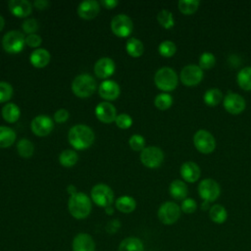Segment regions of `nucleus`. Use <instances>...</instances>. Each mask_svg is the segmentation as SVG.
<instances>
[{
    "instance_id": "3c124183",
    "label": "nucleus",
    "mask_w": 251,
    "mask_h": 251,
    "mask_svg": "<svg viewBox=\"0 0 251 251\" xmlns=\"http://www.w3.org/2000/svg\"><path fill=\"white\" fill-rule=\"evenodd\" d=\"M4 25H5V20H4V18L0 15V31L4 28Z\"/></svg>"
},
{
    "instance_id": "09e8293b",
    "label": "nucleus",
    "mask_w": 251,
    "mask_h": 251,
    "mask_svg": "<svg viewBox=\"0 0 251 251\" xmlns=\"http://www.w3.org/2000/svg\"><path fill=\"white\" fill-rule=\"evenodd\" d=\"M33 5L35 6V8L42 10V9H46L49 6V1L47 0H35L33 2Z\"/></svg>"
},
{
    "instance_id": "423d86ee",
    "label": "nucleus",
    "mask_w": 251,
    "mask_h": 251,
    "mask_svg": "<svg viewBox=\"0 0 251 251\" xmlns=\"http://www.w3.org/2000/svg\"><path fill=\"white\" fill-rule=\"evenodd\" d=\"M90 196L92 201L99 207L107 208L112 205L114 201V191L112 188L104 183H98L91 189Z\"/></svg>"
},
{
    "instance_id": "4be33fe9",
    "label": "nucleus",
    "mask_w": 251,
    "mask_h": 251,
    "mask_svg": "<svg viewBox=\"0 0 251 251\" xmlns=\"http://www.w3.org/2000/svg\"><path fill=\"white\" fill-rule=\"evenodd\" d=\"M51 55L49 51H47L44 48H36L32 53L30 54L29 61L31 65L35 68H43L48 65L50 62Z\"/></svg>"
},
{
    "instance_id": "c756f323",
    "label": "nucleus",
    "mask_w": 251,
    "mask_h": 251,
    "mask_svg": "<svg viewBox=\"0 0 251 251\" xmlns=\"http://www.w3.org/2000/svg\"><path fill=\"white\" fill-rule=\"evenodd\" d=\"M238 85L244 90H251V66L242 68L236 76Z\"/></svg>"
},
{
    "instance_id": "f704fd0d",
    "label": "nucleus",
    "mask_w": 251,
    "mask_h": 251,
    "mask_svg": "<svg viewBox=\"0 0 251 251\" xmlns=\"http://www.w3.org/2000/svg\"><path fill=\"white\" fill-rule=\"evenodd\" d=\"M157 20H158L159 24L165 28H171L175 25L173 13L166 9H163L158 13Z\"/></svg>"
},
{
    "instance_id": "f03ea898",
    "label": "nucleus",
    "mask_w": 251,
    "mask_h": 251,
    "mask_svg": "<svg viewBox=\"0 0 251 251\" xmlns=\"http://www.w3.org/2000/svg\"><path fill=\"white\" fill-rule=\"evenodd\" d=\"M68 208L70 214L77 220L85 219L91 212V200L82 192H76L70 196L68 201Z\"/></svg>"
},
{
    "instance_id": "1a4fd4ad",
    "label": "nucleus",
    "mask_w": 251,
    "mask_h": 251,
    "mask_svg": "<svg viewBox=\"0 0 251 251\" xmlns=\"http://www.w3.org/2000/svg\"><path fill=\"white\" fill-rule=\"evenodd\" d=\"M198 193L205 202H213L221 194L220 184L213 178H204L198 184Z\"/></svg>"
},
{
    "instance_id": "20e7f679",
    "label": "nucleus",
    "mask_w": 251,
    "mask_h": 251,
    "mask_svg": "<svg viewBox=\"0 0 251 251\" xmlns=\"http://www.w3.org/2000/svg\"><path fill=\"white\" fill-rule=\"evenodd\" d=\"M156 86L163 91H172L177 86L178 77L174 69L170 67L160 68L154 75Z\"/></svg>"
},
{
    "instance_id": "a19ab883",
    "label": "nucleus",
    "mask_w": 251,
    "mask_h": 251,
    "mask_svg": "<svg viewBox=\"0 0 251 251\" xmlns=\"http://www.w3.org/2000/svg\"><path fill=\"white\" fill-rule=\"evenodd\" d=\"M22 28L27 35L35 33L38 29V23L35 19H26L23 22Z\"/></svg>"
},
{
    "instance_id": "37998d69",
    "label": "nucleus",
    "mask_w": 251,
    "mask_h": 251,
    "mask_svg": "<svg viewBox=\"0 0 251 251\" xmlns=\"http://www.w3.org/2000/svg\"><path fill=\"white\" fill-rule=\"evenodd\" d=\"M115 123L116 125L120 127V128H128L131 126L132 125V119L129 115L127 114H120L117 116L116 120H115Z\"/></svg>"
},
{
    "instance_id": "39448f33",
    "label": "nucleus",
    "mask_w": 251,
    "mask_h": 251,
    "mask_svg": "<svg viewBox=\"0 0 251 251\" xmlns=\"http://www.w3.org/2000/svg\"><path fill=\"white\" fill-rule=\"evenodd\" d=\"M25 44V35L19 30H10L2 38L3 49L10 54L20 53Z\"/></svg>"
},
{
    "instance_id": "e433bc0d",
    "label": "nucleus",
    "mask_w": 251,
    "mask_h": 251,
    "mask_svg": "<svg viewBox=\"0 0 251 251\" xmlns=\"http://www.w3.org/2000/svg\"><path fill=\"white\" fill-rule=\"evenodd\" d=\"M158 51L159 53L163 56V57H172L175 55L176 51V44L171 41V40H164L159 44L158 47Z\"/></svg>"
},
{
    "instance_id": "58836bf2",
    "label": "nucleus",
    "mask_w": 251,
    "mask_h": 251,
    "mask_svg": "<svg viewBox=\"0 0 251 251\" xmlns=\"http://www.w3.org/2000/svg\"><path fill=\"white\" fill-rule=\"evenodd\" d=\"M13 96V87L9 82L0 81V103L9 101Z\"/></svg>"
},
{
    "instance_id": "c85d7f7f",
    "label": "nucleus",
    "mask_w": 251,
    "mask_h": 251,
    "mask_svg": "<svg viewBox=\"0 0 251 251\" xmlns=\"http://www.w3.org/2000/svg\"><path fill=\"white\" fill-rule=\"evenodd\" d=\"M126 49L128 55H130L131 57H140L143 54L144 51V46L143 43L135 38V37H131L129 39H127L126 44Z\"/></svg>"
},
{
    "instance_id": "a211bd4d",
    "label": "nucleus",
    "mask_w": 251,
    "mask_h": 251,
    "mask_svg": "<svg viewBox=\"0 0 251 251\" xmlns=\"http://www.w3.org/2000/svg\"><path fill=\"white\" fill-rule=\"evenodd\" d=\"M100 11V4L96 0H85L79 3L77 7V14L84 20H91L95 18Z\"/></svg>"
},
{
    "instance_id": "ea45409f",
    "label": "nucleus",
    "mask_w": 251,
    "mask_h": 251,
    "mask_svg": "<svg viewBox=\"0 0 251 251\" xmlns=\"http://www.w3.org/2000/svg\"><path fill=\"white\" fill-rule=\"evenodd\" d=\"M130 148L134 151H142L145 148V138L140 134H133L128 139Z\"/></svg>"
},
{
    "instance_id": "79ce46f5",
    "label": "nucleus",
    "mask_w": 251,
    "mask_h": 251,
    "mask_svg": "<svg viewBox=\"0 0 251 251\" xmlns=\"http://www.w3.org/2000/svg\"><path fill=\"white\" fill-rule=\"evenodd\" d=\"M196 209H197L196 201L192 198L186 197L185 199L182 200L180 204V210L185 214H192L196 211Z\"/></svg>"
},
{
    "instance_id": "2eb2a0df",
    "label": "nucleus",
    "mask_w": 251,
    "mask_h": 251,
    "mask_svg": "<svg viewBox=\"0 0 251 251\" xmlns=\"http://www.w3.org/2000/svg\"><path fill=\"white\" fill-rule=\"evenodd\" d=\"M95 115L102 123L110 124L116 120L117 110L116 107L110 102H100L95 107Z\"/></svg>"
},
{
    "instance_id": "864d4df0",
    "label": "nucleus",
    "mask_w": 251,
    "mask_h": 251,
    "mask_svg": "<svg viewBox=\"0 0 251 251\" xmlns=\"http://www.w3.org/2000/svg\"><path fill=\"white\" fill-rule=\"evenodd\" d=\"M106 212H107V214H112V212H113V209H112V207H111V206L107 207V208H106Z\"/></svg>"
},
{
    "instance_id": "dca6fc26",
    "label": "nucleus",
    "mask_w": 251,
    "mask_h": 251,
    "mask_svg": "<svg viewBox=\"0 0 251 251\" xmlns=\"http://www.w3.org/2000/svg\"><path fill=\"white\" fill-rule=\"evenodd\" d=\"M73 251H95V242L88 233H77L72 242Z\"/></svg>"
},
{
    "instance_id": "6e6552de",
    "label": "nucleus",
    "mask_w": 251,
    "mask_h": 251,
    "mask_svg": "<svg viewBox=\"0 0 251 251\" xmlns=\"http://www.w3.org/2000/svg\"><path fill=\"white\" fill-rule=\"evenodd\" d=\"M193 143L195 148L203 154H209L216 148L214 135L206 129H199L194 133Z\"/></svg>"
},
{
    "instance_id": "7ed1b4c3",
    "label": "nucleus",
    "mask_w": 251,
    "mask_h": 251,
    "mask_svg": "<svg viewBox=\"0 0 251 251\" xmlns=\"http://www.w3.org/2000/svg\"><path fill=\"white\" fill-rule=\"evenodd\" d=\"M97 83L92 75L81 74L75 77L72 82V90L75 95L80 98L89 97L96 90Z\"/></svg>"
},
{
    "instance_id": "2f4dec72",
    "label": "nucleus",
    "mask_w": 251,
    "mask_h": 251,
    "mask_svg": "<svg viewBox=\"0 0 251 251\" xmlns=\"http://www.w3.org/2000/svg\"><path fill=\"white\" fill-rule=\"evenodd\" d=\"M17 150L21 157L30 158L34 152V146L30 140L26 138H22L17 143Z\"/></svg>"
},
{
    "instance_id": "f3484780",
    "label": "nucleus",
    "mask_w": 251,
    "mask_h": 251,
    "mask_svg": "<svg viewBox=\"0 0 251 251\" xmlns=\"http://www.w3.org/2000/svg\"><path fill=\"white\" fill-rule=\"evenodd\" d=\"M115 62L108 57L100 58L94 66V73L99 78H108L115 73Z\"/></svg>"
},
{
    "instance_id": "c03bdc74",
    "label": "nucleus",
    "mask_w": 251,
    "mask_h": 251,
    "mask_svg": "<svg viewBox=\"0 0 251 251\" xmlns=\"http://www.w3.org/2000/svg\"><path fill=\"white\" fill-rule=\"evenodd\" d=\"M42 42V39L41 37L36 34V33H32V34H28L26 37H25V44L28 45L29 47L31 48H36V47H39L40 44Z\"/></svg>"
},
{
    "instance_id": "8fccbe9b",
    "label": "nucleus",
    "mask_w": 251,
    "mask_h": 251,
    "mask_svg": "<svg viewBox=\"0 0 251 251\" xmlns=\"http://www.w3.org/2000/svg\"><path fill=\"white\" fill-rule=\"evenodd\" d=\"M67 191L70 195H73L75 193H76V189H75V186L73 185V184H70L68 187H67Z\"/></svg>"
},
{
    "instance_id": "4468645a",
    "label": "nucleus",
    "mask_w": 251,
    "mask_h": 251,
    "mask_svg": "<svg viewBox=\"0 0 251 251\" xmlns=\"http://www.w3.org/2000/svg\"><path fill=\"white\" fill-rule=\"evenodd\" d=\"M224 107L230 114H239L244 111L246 102L245 99L236 92H227L224 97Z\"/></svg>"
},
{
    "instance_id": "72a5a7b5",
    "label": "nucleus",
    "mask_w": 251,
    "mask_h": 251,
    "mask_svg": "<svg viewBox=\"0 0 251 251\" xmlns=\"http://www.w3.org/2000/svg\"><path fill=\"white\" fill-rule=\"evenodd\" d=\"M200 2L198 0H179L177 3L178 10L185 15L193 14L199 7Z\"/></svg>"
},
{
    "instance_id": "f8f14e48",
    "label": "nucleus",
    "mask_w": 251,
    "mask_h": 251,
    "mask_svg": "<svg viewBox=\"0 0 251 251\" xmlns=\"http://www.w3.org/2000/svg\"><path fill=\"white\" fill-rule=\"evenodd\" d=\"M180 80L184 85L193 86L198 84L203 78V70L194 64L187 65L182 68L179 75Z\"/></svg>"
},
{
    "instance_id": "de8ad7c7",
    "label": "nucleus",
    "mask_w": 251,
    "mask_h": 251,
    "mask_svg": "<svg viewBox=\"0 0 251 251\" xmlns=\"http://www.w3.org/2000/svg\"><path fill=\"white\" fill-rule=\"evenodd\" d=\"M100 3L107 9H113L119 4V1L118 0H102Z\"/></svg>"
},
{
    "instance_id": "393cba45",
    "label": "nucleus",
    "mask_w": 251,
    "mask_h": 251,
    "mask_svg": "<svg viewBox=\"0 0 251 251\" xmlns=\"http://www.w3.org/2000/svg\"><path fill=\"white\" fill-rule=\"evenodd\" d=\"M115 206H116V208L120 212L125 213V214H128V213H131V212H133L135 210V208H136V201L131 196L124 195V196L119 197L116 200Z\"/></svg>"
},
{
    "instance_id": "412c9836",
    "label": "nucleus",
    "mask_w": 251,
    "mask_h": 251,
    "mask_svg": "<svg viewBox=\"0 0 251 251\" xmlns=\"http://www.w3.org/2000/svg\"><path fill=\"white\" fill-rule=\"evenodd\" d=\"M179 172L181 177L187 182H195L196 180L199 179L201 175L199 166L192 161L184 162L181 165Z\"/></svg>"
},
{
    "instance_id": "6ab92c4d",
    "label": "nucleus",
    "mask_w": 251,
    "mask_h": 251,
    "mask_svg": "<svg viewBox=\"0 0 251 251\" xmlns=\"http://www.w3.org/2000/svg\"><path fill=\"white\" fill-rule=\"evenodd\" d=\"M98 92L99 95L108 101H112L115 100L119 97L121 89L119 84L114 81V80H104L103 82L100 83L99 87H98Z\"/></svg>"
},
{
    "instance_id": "bb28decb",
    "label": "nucleus",
    "mask_w": 251,
    "mask_h": 251,
    "mask_svg": "<svg viewBox=\"0 0 251 251\" xmlns=\"http://www.w3.org/2000/svg\"><path fill=\"white\" fill-rule=\"evenodd\" d=\"M209 217L215 224H224L227 219V212L226 208L220 204H215L209 209Z\"/></svg>"
},
{
    "instance_id": "603ef678",
    "label": "nucleus",
    "mask_w": 251,
    "mask_h": 251,
    "mask_svg": "<svg viewBox=\"0 0 251 251\" xmlns=\"http://www.w3.org/2000/svg\"><path fill=\"white\" fill-rule=\"evenodd\" d=\"M208 207H209V203H208V202H205V201H204V202L202 203V209L206 210V209H207ZM209 208H210V207H209Z\"/></svg>"
},
{
    "instance_id": "c9c22d12",
    "label": "nucleus",
    "mask_w": 251,
    "mask_h": 251,
    "mask_svg": "<svg viewBox=\"0 0 251 251\" xmlns=\"http://www.w3.org/2000/svg\"><path fill=\"white\" fill-rule=\"evenodd\" d=\"M154 104L159 110H167L169 109L173 104V97L166 92L158 94L154 99Z\"/></svg>"
},
{
    "instance_id": "ddd939ff",
    "label": "nucleus",
    "mask_w": 251,
    "mask_h": 251,
    "mask_svg": "<svg viewBox=\"0 0 251 251\" xmlns=\"http://www.w3.org/2000/svg\"><path fill=\"white\" fill-rule=\"evenodd\" d=\"M30 127L35 135L46 136L52 131L54 127V123L49 116L38 115L31 121Z\"/></svg>"
},
{
    "instance_id": "cd10ccee",
    "label": "nucleus",
    "mask_w": 251,
    "mask_h": 251,
    "mask_svg": "<svg viewBox=\"0 0 251 251\" xmlns=\"http://www.w3.org/2000/svg\"><path fill=\"white\" fill-rule=\"evenodd\" d=\"M16 132L13 128L5 126H0V148L11 146L16 140Z\"/></svg>"
},
{
    "instance_id": "9d476101",
    "label": "nucleus",
    "mask_w": 251,
    "mask_h": 251,
    "mask_svg": "<svg viewBox=\"0 0 251 251\" xmlns=\"http://www.w3.org/2000/svg\"><path fill=\"white\" fill-rule=\"evenodd\" d=\"M140 161L147 168H158L164 161V153L157 146H148L141 151Z\"/></svg>"
},
{
    "instance_id": "9b49d317",
    "label": "nucleus",
    "mask_w": 251,
    "mask_h": 251,
    "mask_svg": "<svg viewBox=\"0 0 251 251\" xmlns=\"http://www.w3.org/2000/svg\"><path fill=\"white\" fill-rule=\"evenodd\" d=\"M132 28L133 24L131 19L125 14H119L111 21V29L119 37H127L131 33Z\"/></svg>"
},
{
    "instance_id": "5701e85b",
    "label": "nucleus",
    "mask_w": 251,
    "mask_h": 251,
    "mask_svg": "<svg viewBox=\"0 0 251 251\" xmlns=\"http://www.w3.org/2000/svg\"><path fill=\"white\" fill-rule=\"evenodd\" d=\"M169 191L171 196L176 200L185 199L188 193V189L185 182L180 179H175L174 181H172L169 187Z\"/></svg>"
},
{
    "instance_id": "f257e3e1",
    "label": "nucleus",
    "mask_w": 251,
    "mask_h": 251,
    "mask_svg": "<svg viewBox=\"0 0 251 251\" xmlns=\"http://www.w3.org/2000/svg\"><path fill=\"white\" fill-rule=\"evenodd\" d=\"M95 135L93 130L86 125H75L70 128L68 140L70 144L76 150H84L88 148L94 141Z\"/></svg>"
},
{
    "instance_id": "49530a36",
    "label": "nucleus",
    "mask_w": 251,
    "mask_h": 251,
    "mask_svg": "<svg viewBox=\"0 0 251 251\" xmlns=\"http://www.w3.org/2000/svg\"><path fill=\"white\" fill-rule=\"evenodd\" d=\"M119 227H120V222L118 220H113L108 223L106 229L109 233H113V232H116Z\"/></svg>"
},
{
    "instance_id": "4c0bfd02",
    "label": "nucleus",
    "mask_w": 251,
    "mask_h": 251,
    "mask_svg": "<svg viewBox=\"0 0 251 251\" xmlns=\"http://www.w3.org/2000/svg\"><path fill=\"white\" fill-rule=\"evenodd\" d=\"M216 64V57L211 52H203L199 57V67L202 70H208Z\"/></svg>"
},
{
    "instance_id": "a878e982",
    "label": "nucleus",
    "mask_w": 251,
    "mask_h": 251,
    "mask_svg": "<svg viewBox=\"0 0 251 251\" xmlns=\"http://www.w3.org/2000/svg\"><path fill=\"white\" fill-rule=\"evenodd\" d=\"M21 110L18 105L14 103H7L2 108V117L7 123H15L20 119Z\"/></svg>"
},
{
    "instance_id": "0eeeda50",
    "label": "nucleus",
    "mask_w": 251,
    "mask_h": 251,
    "mask_svg": "<svg viewBox=\"0 0 251 251\" xmlns=\"http://www.w3.org/2000/svg\"><path fill=\"white\" fill-rule=\"evenodd\" d=\"M180 211V207L176 203L166 201L158 209V219L164 225H173L179 219Z\"/></svg>"
},
{
    "instance_id": "7c9ffc66",
    "label": "nucleus",
    "mask_w": 251,
    "mask_h": 251,
    "mask_svg": "<svg viewBox=\"0 0 251 251\" xmlns=\"http://www.w3.org/2000/svg\"><path fill=\"white\" fill-rule=\"evenodd\" d=\"M78 159L77 153L72 149H66L59 155V162L63 167H73L76 164Z\"/></svg>"
},
{
    "instance_id": "a18cd8bd",
    "label": "nucleus",
    "mask_w": 251,
    "mask_h": 251,
    "mask_svg": "<svg viewBox=\"0 0 251 251\" xmlns=\"http://www.w3.org/2000/svg\"><path fill=\"white\" fill-rule=\"evenodd\" d=\"M68 119H69V112L66 109H63V108L59 109L54 114V121L59 124L65 123Z\"/></svg>"
},
{
    "instance_id": "b1692460",
    "label": "nucleus",
    "mask_w": 251,
    "mask_h": 251,
    "mask_svg": "<svg viewBox=\"0 0 251 251\" xmlns=\"http://www.w3.org/2000/svg\"><path fill=\"white\" fill-rule=\"evenodd\" d=\"M119 251H143V242L134 236L126 237L119 245Z\"/></svg>"
},
{
    "instance_id": "aec40b11",
    "label": "nucleus",
    "mask_w": 251,
    "mask_h": 251,
    "mask_svg": "<svg viewBox=\"0 0 251 251\" xmlns=\"http://www.w3.org/2000/svg\"><path fill=\"white\" fill-rule=\"evenodd\" d=\"M8 6L10 12L18 18H25L32 11V5L27 0H10Z\"/></svg>"
},
{
    "instance_id": "473e14b6",
    "label": "nucleus",
    "mask_w": 251,
    "mask_h": 251,
    "mask_svg": "<svg viewBox=\"0 0 251 251\" xmlns=\"http://www.w3.org/2000/svg\"><path fill=\"white\" fill-rule=\"evenodd\" d=\"M203 99L207 105L217 106L223 99V93L219 88H210L204 93Z\"/></svg>"
}]
</instances>
